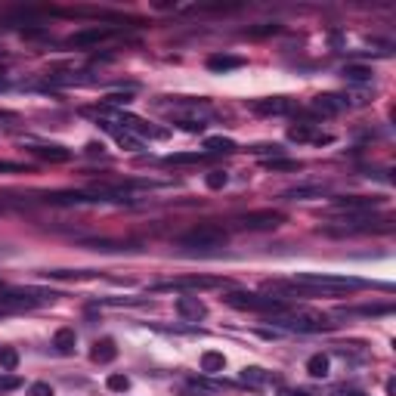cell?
I'll use <instances>...</instances> for the list:
<instances>
[{"label": "cell", "mask_w": 396, "mask_h": 396, "mask_svg": "<svg viewBox=\"0 0 396 396\" xmlns=\"http://www.w3.org/2000/svg\"><path fill=\"white\" fill-rule=\"evenodd\" d=\"M223 300L236 309H245V313H263V316H279L291 307L288 300L273 298V294H257V291H229V294H223Z\"/></svg>", "instance_id": "1"}, {"label": "cell", "mask_w": 396, "mask_h": 396, "mask_svg": "<svg viewBox=\"0 0 396 396\" xmlns=\"http://www.w3.org/2000/svg\"><path fill=\"white\" fill-rule=\"evenodd\" d=\"M294 282L300 288H307L309 294H344V291H356L362 288V279L353 276H335V273H300Z\"/></svg>", "instance_id": "2"}, {"label": "cell", "mask_w": 396, "mask_h": 396, "mask_svg": "<svg viewBox=\"0 0 396 396\" xmlns=\"http://www.w3.org/2000/svg\"><path fill=\"white\" fill-rule=\"evenodd\" d=\"M269 322L282 325V328H291V331H328V328H335V322H331L325 313H316V309H307V307H288L285 313L269 316Z\"/></svg>", "instance_id": "3"}, {"label": "cell", "mask_w": 396, "mask_h": 396, "mask_svg": "<svg viewBox=\"0 0 396 396\" xmlns=\"http://www.w3.org/2000/svg\"><path fill=\"white\" fill-rule=\"evenodd\" d=\"M223 245H226V229L214 226V223H201L180 236V248H192V251H217Z\"/></svg>", "instance_id": "4"}, {"label": "cell", "mask_w": 396, "mask_h": 396, "mask_svg": "<svg viewBox=\"0 0 396 396\" xmlns=\"http://www.w3.org/2000/svg\"><path fill=\"white\" fill-rule=\"evenodd\" d=\"M226 279L217 276H183V279H170V282H158L155 291H205V288H223Z\"/></svg>", "instance_id": "5"}, {"label": "cell", "mask_w": 396, "mask_h": 396, "mask_svg": "<svg viewBox=\"0 0 396 396\" xmlns=\"http://www.w3.org/2000/svg\"><path fill=\"white\" fill-rule=\"evenodd\" d=\"M384 205V198L378 196H344L331 201V211L335 214H347V217H359V214H371Z\"/></svg>", "instance_id": "6"}, {"label": "cell", "mask_w": 396, "mask_h": 396, "mask_svg": "<svg viewBox=\"0 0 396 396\" xmlns=\"http://www.w3.org/2000/svg\"><path fill=\"white\" fill-rule=\"evenodd\" d=\"M285 223V214L273 211V207H263V211H251L245 217H238V226L242 229H276Z\"/></svg>", "instance_id": "7"}, {"label": "cell", "mask_w": 396, "mask_h": 396, "mask_svg": "<svg viewBox=\"0 0 396 396\" xmlns=\"http://www.w3.org/2000/svg\"><path fill=\"white\" fill-rule=\"evenodd\" d=\"M350 103H347V96H340V93H319V96L309 103V108H313L316 115H322V118H335Z\"/></svg>", "instance_id": "8"}, {"label": "cell", "mask_w": 396, "mask_h": 396, "mask_svg": "<svg viewBox=\"0 0 396 396\" xmlns=\"http://www.w3.org/2000/svg\"><path fill=\"white\" fill-rule=\"evenodd\" d=\"M251 108L257 115H294L298 112V103L288 96H267V99H254Z\"/></svg>", "instance_id": "9"}, {"label": "cell", "mask_w": 396, "mask_h": 396, "mask_svg": "<svg viewBox=\"0 0 396 396\" xmlns=\"http://www.w3.org/2000/svg\"><path fill=\"white\" fill-rule=\"evenodd\" d=\"M112 34H115V28H108V25H90V28L75 31V34L68 37V44L72 46H96V44L108 41Z\"/></svg>", "instance_id": "10"}, {"label": "cell", "mask_w": 396, "mask_h": 396, "mask_svg": "<svg viewBox=\"0 0 396 396\" xmlns=\"http://www.w3.org/2000/svg\"><path fill=\"white\" fill-rule=\"evenodd\" d=\"M115 118H118V121L124 124V130H127V134H143V136H152V139H165V136H167V130L152 127V124H146L143 118H134V115H124V112H118Z\"/></svg>", "instance_id": "11"}, {"label": "cell", "mask_w": 396, "mask_h": 396, "mask_svg": "<svg viewBox=\"0 0 396 396\" xmlns=\"http://www.w3.org/2000/svg\"><path fill=\"white\" fill-rule=\"evenodd\" d=\"M242 384L254 387V390H260V387H269V384H282V381H279V375H273V371H267V369H257V366H248V369H242Z\"/></svg>", "instance_id": "12"}, {"label": "cell", "mask_w": 396, "mask_h": 396, "mask_svg": "<svg viewBox=\"0 0 396 396\" xmlns=\"http://www.w3.org/2000/svg\"><path fill=\"white\" fill-rule=\"evenodd\" d=\"M177 313H180V319H186V322H198L207 316V307L201 304L198 298H177Z\"/></svg>", "instance_id": "13"}, {"label": "cell", "mask_w": 396, "mask_h": 396, "mask_svg": "<svg viewBox=\"0 0 396 396\" xmlns=\"http://www.w3.org/2000/svg\"><path fill=\"white\" fill-rule=\"evenodd\" d=\"M217 390H220V381H211V375H196L183 384V393L189 396H211Z\"/></svg>", "instance_id": "14"}, {"label": "cell", "mask_w": 396, "mask_h": 396, "mask_svg": "<svg viewBox=\"0 0 396 396\" xmlns=\"http://www.w3.org/2000/svg\"><path fill=\"white\" fill-rule=\"evenodd\" d=\"M198 366H201V375H220V371L226 369V356L217 353V350H205Z\"/></svg>", "instance_id": "15"}, {"label": "cell", "mask_w": 396, "mask_h": 396, "mask_svg": "<svg viewBox=\"0 0 396 396\" xmlns=\"http://www.w3.org/2000/svg\"><path fill=\"white\" fill-rule=\"evenodd\" d=\"M115 356H118V347H115V340H112V338L96 340V344H93V350H90V359H93V362H99V366L112 362Z\"/></svg>", "instance_id": "16"}, {"label": "cell", "mask_w": 396, "mask_h": 396, "mask_svg": "<svg viewBox=\"0 0 396 396\" xmlns=\"http://www.w3.org/2000/svg\"><path fill=\"white\" fill-rule=\"evenodd\" d=\"M245 59L242 56H229V53H214L207 56V68L211 72H232V68H242Z\"/></svg>", "instance_id": "17"}, {"label": "cell", "mask_w": 396, "mask_h": 396, "mask_svg": "<svg viewBox=\"0 0 396 396\" xmlns=\"http://www.w3.org/2000/svg\"><path fill=\"white\" fill-rule=\"evenodd\" d=\"M99 124H103V127L108 130V134H112L115 139H118V143L124 146V149H130V152H139V149H143V143H139V139H136L134 134H127L124 127H115L112 121H99Z\"/></svg>", "instance_id": "18"}, {"label": "cell", "mask_w": 396, "mask_h": 396, "mask_svg": "<svg viewBox=\"0 0 396 396\" xmlns=\"http://www.w3.org/2000/svg\"><path fill=\"white\" fill-rule=\"evenodd\" d=\"M53 347H56V353H62V356H72L75 347H77L75 328H59L56 335H53Z\"/></svg>", "instance_id": "19"}, {"label": "cell", "mask_w": 396, "mask_h": 396, "mask_svg": "<svg viewBox=\"0 0 396 396\" xmlns=\"http://www.w3.org/2000/svg\"><path fill=\"white\" fill-rule=\"evenodd\" d=\"M328 369H331V359L325 353H313L307 359V375L309 378H328Z\"/></svg>", "instance_id": "20"}, {"label": "cell", "mask_w": 396, "mask_h": 396, "mask_svg": "<svg viewBox=\"0 0 396 396\" xmlns=\"http://www.w3.org/2000/svg\"><path fill=\"white\" fill-rule=\"evenodd\" d=\"M238 146L232 143V139H226V136H207L205 139V152L207 155H232Z\"/></svg>", "instance_id": "21"}, {"label": "cell", "mask_w": 396, "mask_h": 396, "mask_svg": "<svg viewBox=\"0 0 396 396\" xmlns=\"http://www.w3.org/2000/svg\"><path fill=\"white\" fill-rule=\"evenodd\" d=\"M31 152H34L37 158H46V161H68L72 158V152L62 149V146H31Z\"/></svg>", "instance_id": "22"}, {"label": "cell", "mask_w": 396, "mask_h": 396, "mask_svg": "<svg viewBox=\"0 0 396 396\" xmlns=\"http://www.w3.org/2000/svg\"><path fill=\"white\" fill-rule=\"evenodd\" d=\"M322 192H325V186L309 183V186H294V189H288L285 192V198H291V201H298V198H322Z\"/></svg>", "instance_id": "23"}, {"label": "cell", "mask_w": 396, "mask_h": 396, "mask_svg": "<svg viewBox=\"0 0 396 396\" xmlns=\"http://www.w3.org/2000/svg\"><path fill=\"white\" fill-rule=\"evenodd\" d=\"M211 155L207 152H177V155H167L165 165H198V161H207Z\"/></svg>", "instance_id": "24"}, {"label": "cell", "mask_w": 396, "mask_h": 396, "mask_svg": "<svg viewBox=\"0 0 396 396\" xmlns=\"http://www.w3.org/2000/svg\"><path fill=\"white\" fill-rule=\"evenodd\" d=\"M344 77H347L350 84H371L375 72H371L369 65H347V68H344Z\"/></svg>", "instance_id": "25"}, {"label": "cell", "mask_w": 396, "mask_h": 396, "mask_svg": "<svg viewBox=\"0 0 396 396\" xmlns=\"http://www.w3.org/2000/svg\"><path fill=\"white\" fill-rule=\"evenodd\" d=\"M393 304H366V307H350L347 316H387Z\"/></svg>", "instance_id": "26"}, {"label": "cell", "mask_w": 396, "mask_h": 396, "mask_svg": "<svg viewBox=\"0 0 396 396\" xmlns=\"http://www.w3.org/2000/svg\"><path fill=\"white\" fill-rule=\"evenodd\" d=\"M0 369L4 371L19 369V350H15V347H0Z\"/></svg>", "instance_id": "27"}, {"label": "cell", "mask_w": 396, "mask_h": 396, "mask_svg": "<svg viewBox=\"0 0 396 396\" xmlns=\"http://www.w3.org/2000/svg\"><path fill=\"white\" fill-rule=\"evenodd\" d=\"M319 134H313V127L309 124H298V127L288 130V139H294V143H313V139Z\"/></svg>", "instance_id": "28"}, {"label": "cell", "mask_w": 396, "mask_h": 396, "mask_svg": "<svg viewBox=\"0 0 396 396\" xmlns=\"http://www.w3.org/2000/svg\"><path fill=\"white\" fill-rule=\"evenodd\" d=\"M106 387L112 393H127L130 390V378L127 375H108L106 378Z\"/></svg>", "instance_id": "29"}, {"label": "cell", "mask_w": 396, "mask_h": 396, "mask_svg": "<svg viewBox=\"0 0 396 396\" xmlns=\"http://www.w3.org/2000/svg\"><path fill=\"white\" fill-rule=\"evenodd\" d=\"M205 183H207V189H223V186L229 183V174L226 170H211V174L205 177Z\"/></svg>", "instance_id": "30"}, {"label": "cell", "mask_w": 396, "mask_h": 396, "mask_svg": "<svg viewBox=\"0 0 396 396\" xmlns=\"http://www.w3.org/2000/svg\"><path fill=\"white\" fill-rule=\"evenodd\" d=\"M269 170H300V161H291V158H269L263 161Z\"/></svg>", "instance_id": "31"}, {"label": "cell", "mask_w": 396, "mask_h": 396, "mask_svg": "<svg viewBox=\"0 0 396 396\" xmlns=\"http://www.w3.org/2000/svg\"><path fill=\"white\" fill-rule=\"evenodd\" d=\"M28 396H56V390H53L46 381H34L28 387Z\"/></svg>", "instance_id": "32"}, {"label": "cell", "mask_w": 396, "mask_h": 396, "mask_svg": "<svg viewBox=\"0 0 396 396\" xmlns=\"http://www.w3.org/2000/svg\"><path fill=\"white\" fill-rule=\"evenodd\" d=\"M130 93H112V96H106V103H112V106H127L130 103Z\"/></svg>", "instance_id": "33"}, {"label": "cell", "mask_w": 396, "mask_h": 396, "mask_svg": "<svg viewBox=\"0 0 396 396\" xmlns=\"http://www.w3.org/2000/svg\"><path fill=\"white\" fill-rule=\"evenodd\" d=\"M276 396H313V393L300 390V387H282V384H279V393Z\"/></svg>", "instance_id": "34"}, {"label": "cell", "mask_w": 396, "mask_h": 396, "mask_svg": "<svg viewBox=\"0 0 396 396\" xmlns=\"http://www.w3.org/2000/svg\"><path fill=\"white\" fill-rule=\"evenodd\" d=\"M331 396H366V393L356 390V387H338V390L331 393Z\"/></svg>", "instance_id": "35"}, {"label": "cell", "mask_w": 396, "mask_h": 396, "mask_svg": "<svg viewBox=\"0 0 396 396\" xmlns=\"http://www.w3.org/2000/svg\"><path fill=\"white\" fill-rule=\"evenodd\" d=\"M4 87H6V72L0 68V90H4Z\"/></svg>", "instance_id": "36"}, {"label": "cell", "mask_w": 396, "mask_h": 396, "mask_svg": "<svg viewBox=\"0 0 396 396\" xmlns=\"http://www.w3.org/2000/svg\"><path fill=\"white\" fill-rule=\"evenodd\" d=\"M0 118H13V112H4V108H0Z\"/></svg>", "instance_id": "37"}]
</instances>
